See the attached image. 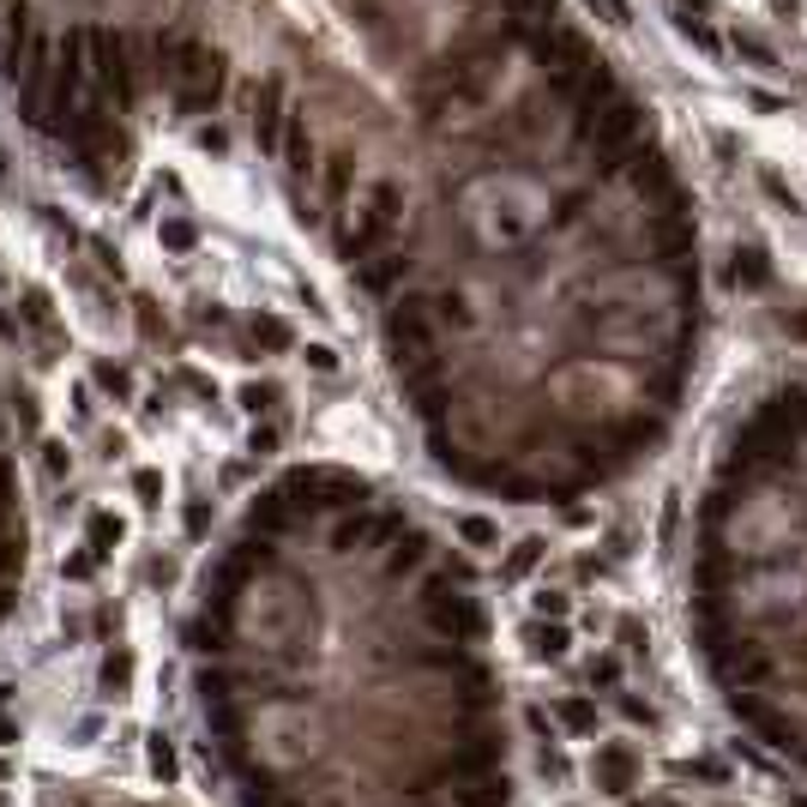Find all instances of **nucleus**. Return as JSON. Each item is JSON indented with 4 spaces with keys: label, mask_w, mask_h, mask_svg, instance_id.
Listing matches in <instances>:
<instances>
[{
    "label": "nucleus",
    "mask_w": 807,
    "mask_h": 807,
    "mask_svg": "<svg viewBox=\"0 0 807 807\" xmlns=\"http://www.w3.org/2000/svg\"><path fill=\"white\" fill-rule=\"evenodd\" d=\"M182 524H187V536H194V543H199V536L211 531V501H187V512H182Z\"/></svg>",
    "instance_id": "obj_23"
},
{
    "label": "nucleus",
    "mask_w": 807,
    "mask_h": 807,
    "mask_svg": "<svg viewBox=\"0 0 807 807\" xmlns=\"http://www.w3.org/2000/svg\"><path fill=\"white\" fill-rule=\"evenodd\" d=\"M548 717H555L560 735H597V729H603V706H597V694H555V699H548Z\"/></svg>",
    "instance_id": "obj_4"
},
{
    "label": "nucleus",
    "mask_w": 807,
    "mask_h": 807,
    "mask_svg": "<svg viewBox=\"0 0 807 807\" xmlns=\"http://www.w3.org/2000/svg\"><path fill=\"white\" fill-rule=\"evenodd\" d=\"M789 807H807V789H789Z\"/></svg>",
    "instance_id": "obj_29"
},
{
    "label": "nucleus",
    "mask_w": 807,
    "mask_h": 807,
    "mask_svg": "<svg viewBox=\"0 0 807 807\" xmlns=\"http://www.w3.org/2000/svg\"><path fill=\"white\" fill-rule=\"evenodd\" d=\"M639 777H645V760H639V748L633 741H597V753H591V784H597V796H633L639 789Z\"/></svg>",
    "instance_id": "obj_2"
},
{
    "label": "nucleus",
    "mask_w": 807,
    "mask_h": 807,
    "mask_svg": "<svg viewBox=\"0 0 807 807\" xmlns=\"http://www.w3.org/2000/svg\"><path fill=\"white\" fill-rule=\"evenodd\" d=\"M543 555H548L543 536H519V543H512V555L501 560V579H506V585H512V579H524V572H531Z\"/></svg>",
    "instance_id": "obj_12"
},
{
    "label": "nucleus",
    "mask_w": 807,
    "mask_h": 807,
    "mask_svg": "<svg viewBox=\"0 0 807 807\" xmlns=\"http://www.w3.org/2000/svg\"><path fill=\"white\" fill-rule=\"evenodd\" d=\"M669 772H675V784H706V789L729 784V760H723V753H694V760H675Z\"/></svg>",
    "instance_id": "obj_8"
},
{
    "label": "nucleus",
    "mask_w": 807,
    "mask_h": 807,
    "mask_svg": "<svg viewBox=\"0 0 807 807\" xmlns=\"http://www.w3.org/2000/svg\"><path fill=\"white\" fill-rule=\"evenodd\" d=\"M97 567H102L97 548H79V555L61 560V579H67V585H91V579H97Z\"/></svg>",
    "instance_id": "obj_17"
},
{
    "label": "nucleus",
    "mask_w": 807,
    "mask_h": 807,
    "mask_svg": "<svg viewBox=\"0 0 807 807\" xmlns=\"http://www.w3.org/2000/svg\"><path fill=\"white\" fill-rule=\"evenodd\" d=\"M614 651H621L626 663L651 657V626H645V621H633V614H621V621H614Z\"/></svg>",
    "instance_id": "obj_11"
},
{
    "label": "nucleus",
    "mask_w": 807,
    "mask_h": 807,
    "mask_svg": "<svg viewBox=\"0 0 807 807\" xmlns=\"http://www.w3.org/2000/svg\"><path fill=\"white\" fill-rule=\"evenodd\" d=\"M277 404H284V392H277L272 380H248V386H241V410H248V416H272Z\"/></svg>",
    "instance_id": "obj_16"
},
{
    "label": "nucleus",
    "mask_w": 807,
    "mask_h": 807,
    "mask_svg": "<svg viewBox=\"0 0 807 807\" xmlns=\"http://www.w3.org/2000/svg\"><path fill=\"white\" fill-rule=\"evenodd\" d=\"M609 699H614V711H621L626 729H645V735H657V729H663V711H657V699H651V694L621 687V694H609Z\"/></svg>",
    "instance_id": "obj_9"
},
{
    "label": "nucleus",
    "mask_w": 807,
    "mask_h": 807,
    "mask_svg": "<svg viewBox=\"0 0 807 807\" xmlns=\"http://www.w3.org/2000/svg\"><path fill=\"white\" fill-rule=\"evenodd\" d=\"M79 741H91V735H102V717H79V729H73Z\"/></svg>",
    "instance_id": "obj_27"
},
{
    "label": "nucleus",
    "mask_w": 807,
    "mask_h": 807,
    "mask_svg": "<svg viewBox=\"0 0 807 807\" xmlns=\"http://www.w3.org/2000/svg\"><path fill=\"white\" fill-rule=\"evenodd\" d=\"M91 36V79L102 97H114V109H139L151 91V67H145V36L133 31H85Z\"/></svg>",
    "instance_id": "obj_1"
},
{
    "label": "nucleus",
    "mask_w": 807,
    "mask_h": 807,
    "mask_svg": "<svg viewBox=\"0 0 807 807\" xmlns=\"http://www.w3.org/2000/svg\"><path fill=\"white\" fill-rule=\"evenodd\" d=\"M307 362H314L319 374H331V368H338V350H331V343H307Z\"/></svg>",
    "instance_id": "obj_25"
},
{
    "label": "nucleus",
    "mask_w": 807,
    "mask_h": 807,
    "mask_svg": "<svg viewBox=\"0 0 807 807\" xmlns=\"http://www.w3.org/2000/svg\"><path fill=\"white\" fill-rule=\"evenodd\" d=\"M12 741H19V723H12L7 711H0V748H12Z\"/></svg>",
    "instance_id": "obj_28"
},
{
    "label": "nucleus",
    "mask_w": 807,
    "mask_h": 807,
    "mask_svg": "<svg viewBox=\"0 0 807 807\" xmlns=\"http://www.w3.org/2000/svg\"><path fill=\"white\" fill-rule=\"evenodd\" d=\"M585 694H621L626 687V657L614 645H603V651H591V657H585Z\"/></svg>",
    "instance_id": "obj_5"
},
{
    "label": "nucleus",
    "mask_w": 807,
    "mask_h": 807,
    "mask_svg": "<svg viewBox=\"0 0 807 807\" xmlns=\"http://www.w3.org/2000/svg\"><path fill=\"white\" fill-rule=\"evenodd\" d=\"M536 772H543L548 784H567L572 777V760H567V748H560V735L536 741Z\"/></svg>",
    "instance_id": "obj_14"
},
{
    "label": "nucleus",
    "mask_w": 807,
    "mask_h": 807,
    "mask_svg": "<svg viewBox=\"0 0 807 807\" xmlns=\"http://www.w3.org/2000/svg\"><path fill=\"white\" fill-rule=\"evenodd\" d=\"M133 494H139L145 506H157V501H163V470H139V477H133Z\"/></svg>",
    "instance_id": "obj_24"
},
{
    "label": "nucleus",
    "mask_w": 807,
    "mask_h": 807,
    "mask_svg": "<svg viewBox=\"0 0 807 807\" xmlns=\"http://www.w3.org/2000/svg\"><path fill=\"white\" fill-rule=\"evenodd\" d=\"M43 470L48 477H73V446L67 440H43Z\"/></svg>",
    "instance_id": "obj_22"
},
{
    "label": "nucleus",
    "mask_w": 807,
    "mask_h": 807,
    "mask_svg": "<svg viewBox=\"0 0 807 807\" xmlns=\"http://www.w3.org/2000/svg\"><path fill=\"white\" fill-rule=\"evenodd\" d=\"M121 543H127V519H121V512H91V524H85V548H97V555L109 560Z\"/></svg>",
    "instance_id": "obj_10"
},
{
    "label": "nucleus",
    "mask_w": 807,
    "mask_h": 807,
    "mask_svg": "<svg viewBox=\"0 0 807 807\" xmlns=\"http://www.w3.org/2000/svg\"><path fill=\"white\" fill-rule=\"evenodd\" d=\"M91 386L102 392V399H114V404L133 399V374H127L121 362H97V368H91Z\"/></svg>",
    "instance_id": "obj_13"
},
{
    "label": "nucleus",
    "mask_w": 807,
    "mask_h": 807,
    "mask_svg": "<svg viewBox=\"0 0 807 807\" xmlns=\"http://www.w3.org/2000/svg\"><path fill=\"white\" fill-rule=\"evenodd\" d=\"M253 343H260V350H284V343H290V326H284L277 314H260V319H253Z\"/></svg>",
    "instance_id": "obj_18"
},
{
    "label": "nucleus",
    "mask_w": 807,
    "mask_h": 807,
    "mask_svg": "<svg viewBox=\"0 0 807 807\" xmlns=\"http://www.w3.org/2000/svg\"><path fill=\"white\" fill-rule=\"evenodd\" d=\"M519 645H524V657L531 663H567V651H572V633H567V621H524L519 626Z\"/></svg>",
    "instance_id": "obj_3"
},
{
    "label": "nucleus",
    "mask_w": 807,
    "mask_h": 807,
    "mask_svg": "<svg viewBox=\"0 0 807 807\" xmlns=\"http://www.w3.org/2000/svg\"><path fill=\"white\" fill-rule=\"evenodd\" d=\"M536 614H543V621H567V614H572V597L567 591H548V585H543V591H536V603H531Z\"/></svg>",
    "instance_id": "obj_20"
},
{
    "label": "nucleus",
    "mask_w": 807,
    "mask_h": 807,
    "mask_svg": "<svg viewBox=\"0 0 807 807\" xmlns=\"http://www.w3.org/2000/svg\"><path fill=\"white\" fill-rule=\"evenodd\" d=\"M97 694H102V699H127V694H133V651H127V645H109V651H102V663H97Z\"/></svg>",
    "instance_id": "obj_6"
},
{
    "label": "nucleus",
    "mask_w": 807,
    "mask_h": 807,
    "mask_svg": "<svg viewBox=\"0 0 807 807\" xmlns=\"http://www.w3.org/2000/svg\"><path fill=\"white\" fill-rule=\"evenodd\" d=\"M157 241L170 253H187V248H194V223H187V217H170V223L157 229Z\"/></svg>",
    "instance_id": "obj_21"
},
{
    "label": "nucleus",
    "mask_w": 807,
    "mask_h": 807,
    "mask_svg": "<svg viewBox=\"0 0 807 807\" xmlns=\"http://www.w3.org/2000/svg\"><path fill=\"white\" fill-rule=\"evenodd\" d=\"M277 446H284V428H277V422H253V434H248V452H253V458H272Z\"/></svg>",
    "instance_id": "obj_19"
},
{
    "label": "nucleus",
    "mask_w": 807,
    "mask_h": 807,
    "mask_svg": "<svg viewBox=\"0 0 807 807\" xmlns=\"http://www.w3.org/2000/svg\"><path fill=\"white\" fill-rule=\"evenodd\" d=\"M458 543L465 548H494L501 543V524L482 519V512H465V519H458Z\"/></svg>",
    "instance_id": "obj_15"
},
{
    "label": "nucleus",
    "mask_w": 807,
    "mask_h": 807,
    "mask_svg": "<svg viewBox=\"0 0 807 807\" xmlns=\"http://www.w3.org/2000/svg\"><path fill=\"white\" fill-rule=\"evenodd\" d=\"M145 772H151V784H163V789L182 784V753H175V741L163 735V729L145 735Z\"/></svg>",
    "instance_id": "obj_7"
},
{
    "label": "nucleus",
    "mask_w": 807,
    "mask_h": 807,
    "mask_svg": "<svg viewBox=\"0 0 807 807\" xmlns=\"http://www.w3.org/2000/svg\"><path fill=\"white\" fill-rule=\"evenodd\" d=\"M139 331H145V338H157V331H163V314H157V302H139Z\"/></svg>",
    "instance_id": "obj_26"
}]
</instances>
